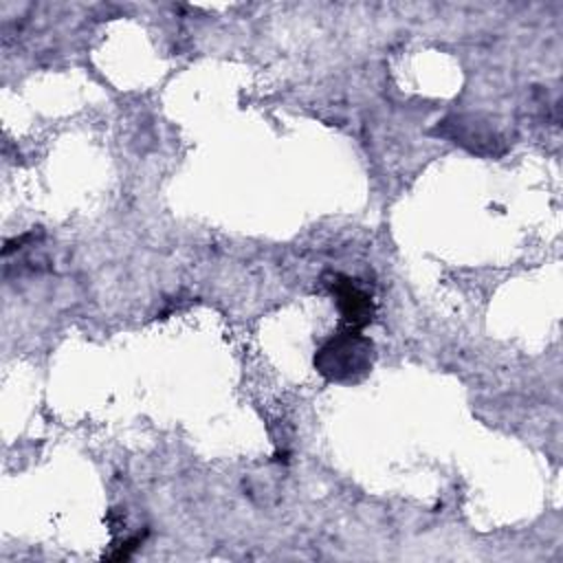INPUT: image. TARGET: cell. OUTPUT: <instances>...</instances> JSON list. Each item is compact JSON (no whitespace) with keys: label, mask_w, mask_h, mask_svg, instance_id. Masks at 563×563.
Masks as SVG:
<instances>
[{"label":"cell","mask_w":563,"mask_h":563,"mask_svg":"<svg viewBox=\"0 0 563 563\" xmlns=\"http://www.w3.org/2000/svg\"><path fill=\"white\" fill-rule=\"evenodd\" d=\"M314 367L328 380H358L372 367V343L354 330L339 332L317 352Z\"/></svg>","instance_id":"obj_1"},{"label":"cell","mask_w":563,"mask_h":563,"mask_svg":"<svg viewBox=\"0 0 563 563\" xmlns=\"http://www.w3.org/2000/svg\"><path fill=\"white\" fill-rule=\"evenodd\" d=\"M332 292L336 297V303H339L345 321L352 328H361L372 321V314H374L372 297L361 286H356L354 279L336 275L332 279Z\"/></svg>","instance_id":"obj_2"}]
</instances>
